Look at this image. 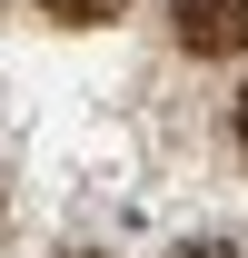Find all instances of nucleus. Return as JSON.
Returning <instances> with one entry per match:
<instances>
[{
    "label": "nucleus",
    "instance_id": "obj_1",
    "mask_svg": "<svg viewBox=\"0 0 248 258\" xmlns=\"http://www.w3.org/2000/svg\"><path fill=\"white\" fill-rule=\"evenodd\" d=\"M169 30L189 60H238L248 50V0H169Z\"/></svg>",
    "mask_w": 248,
    "mask_h": 258
},
{
    "label": "nucleus",
    "instance_id": "obj_2",
    "mask_svg": "<svg viewBox=\"0 0 248 258\" xmlns=\"http://www.w3.org/2000/svg\"><path fill=\"white\" fill-rule=\"evenodd\" d=\"M40 10H50V20H70V30H90V20H119L129 0H40Z\"/></svg>",
    "mask_w": 248,
    "mask_h": 258
},
{
    "label": "nucleus",
    "instance_id": "obj_3",
    "mask_svg": "<svg viewBox=\"0 0 248 258\" xmlns=\"http://www.w3.org/2000/svg\"><path fill=\"white\" fill-rule=\"evenodd\" d=\"M169 258H238V248H218V238H199V248H169Z\"/></svg>",
    "mask_w": 248,
    "mask_h": 258
},
{
    "label": "nucleus",
    "instance_id": "obj_4",
    "mask_svg": "<svg viewBox=\"0 0 248 258\" xmlns=\"http://www.w3.org/2000/svg\"><path fill=\"white\" fill-rule=\"evenodd\" d=\"M238 149H248V90H238Z\"/></svg>",
    "mask_w": 248,
    "mask_h": 258
},
{
    "label": "nucleus",
    "instance_id": "obj_5",
    "mask_svg": "<svg viewBox=\"0 0 248 258\" xmlns=\"http://www.w3.org/2000/svg\"><path fill=\"white\" fill-rule=\"evenodd\" d=\"M80 258H90V248H80Z\"/></svg>",
    "mask_w": 248,
    "mask_h": 258
}]
</instances>
